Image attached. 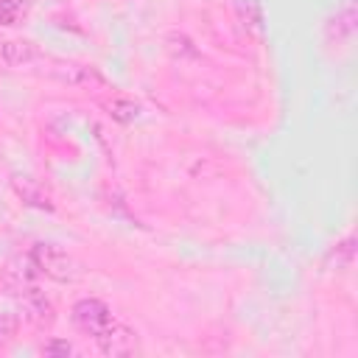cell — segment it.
Here are the masks:
<instances>
[{
	"mask_svg": "<svg viewBox=\"0 0 358 358\" xmlns=\"http://www.w3.org/2000/svg\"><path fill=\"white\" fill-rule=\"evenodd\" d=\"M70 319H73V324H76L81 333H87V336H92V338H95L98 333H103V330L115 322L109 305L101 302V299H95V296L78 299V302L70 308Z\"/></svg>",
	"mask_w": 358,
	"mask_h": 358,
	"instance_id": "obj_2",
	"label": "cell"
},
{
	"mask_svg": "<svg viewBox=\"0 0 358 358\" xmlns=\"http://www.w3.org/2000/svg\"><path fill=\"white\" fill-rule=\"evenodd\" d=\"M42 352L45 355H73V344L70 341H64V338H50L45 347H42Z\"/></svg>",
	"mask_w": 358,
	"mask_h": 358,
	"instance_id": "obj_12",
	"label": "cell"
},
{
	"mask_svg": "<svg viewBox=\"0 0 358 358\" xmlns=\"http://www.w3.org/2000/svg\"><path fill=\"white\" fill-rule=\"evenodd\" d=\"M28 14V0H0V25H17Z\"/></svg>",
	"mask_w": 358,
	"mask_h": 358,
	"instance_id": "obj_10",
	"label": "cell"
},
{
	"mask_svg": "<svg viewBox=\"0 0 358 358\" xmlns=\"http://www.w3.org/2000/svg\"><path fill=\"white\" fill-rule=\"evenodd\" d=\"M14 333H17V319L8 316V313H3V316H0V347H3Z\"/></svg>",
	"mask_w": 358,
	"mask_h": 358,
	"instance_id": "obj_13",
	"label": "cell"
},
{
	"mask_svg": "<svg viewBox=\"0 0 358 358\" xmlns=\"http://www.w3.org/2000/svg\"><path fill=\"white\" fill-rule=\"evenodd\" d=\"M95 344L103 355H131L137 350V333L129 324L115 319L103 333L95 336Z\"/></svg>",
	"mask_w": 358,
	"mask_h": 358,
	"instance_id": "obj_3",
	"label": "cell"
},
{
	"mask_svg": "<svg viewBox=\"0 0 358 358\" xmlns=\"http://www.w3.org/2000/svg\"><path fill=\"white\" fill-rule=\"evenodd\" d=\"M28 257H31L34 268H36L42 277H48V280H56V282H76V280L81 277V266L76 263V257L67 255V252H64L62 246H56V243L39 241V243L31 246Z\"/></svg>",
	"mask_w": 358,
	"mask_h": 358,
	"instance_id": "obj_1",
	"label": "cell"
},
{
	"mask_svg": "<svg viewBox=\"0 0 358 358\" xmlns=\"http://www.w3.org/2000/svg\"><path fill=\"white\" fill-rule=\"evenodd\" d=\"M327 31H330V36H336V39H347V36H352V31H355V6L347 3L341 11H336V17L330 20Z\"/></svg>",
	"mask_w": 358,
	"mask_h": 358,
	"instance_id": "obj_8",
	"label": "cell"
},
{
	"mask_svg": "<svg viewBox=\"0 0 358 358\" xmlns=\"http://www.w3.org/2000/svg\"><path fill=\"white\" fill-rule=\"evenodd\" d=\"M0 56L11 67H25L39 59V48L28 39H6V42H0Z\"/></svg>",
	"mask_w": 358,
	"mask_h": 358,
	"instance_id": "obj_5",
	"label": "cell"
},
{
	"mask_svg": "<svg viewBox=\"0 0 358 358\" xmlns=\"http://www.w3.org/2000/svg\"><path fill=\"white\" fill-rule=\"evenodd\" d=\"M330 257L336 260V268H350V263H352V257H355V238L347 235L344 241H338L336 249L330 252Z\"/></svg>",
	"mask_w": 358,
	"mask_h": 358,
	"instance_id": "obj_11",
	"label": "cell"
},
{
	"mask_svg": "<svg viewBox=\"0 0 358 358\" xmlns=\"http://www.w3.org/2000/svg\"><path fill=\"white\" fill-rule=\"evenodd\" d=\"M106 112H109V117L117 120V123H131V120L140 117V103L131 101V98H120V95H115V98L106 103Z\"/></svg>",
	"mask_w": 358,
	"mask_h": 358,
	"instance_id": "obj_9",
	"label": "cell"
},
{
	"mask_svg": "<svg viewBox=\"0 0 358 358\" xmlns=\"http://www.w3.org/2000/svg\"><path fill=\"white\" fill-rule=\"evenodd\" d=\"M235 11L246 31L263 34V3L260 0H235Z\"/></svg>",
	"mask_w": 358,
	"mask_h": 358,
	"instance_id": "obj_7",
	"label": "cell"
},
{
	"mask_svg": "<svg viewBox=\"0 0 358 358\" xmlns=\"http://www.w3.org/2000/svg\"><path fill=\"white\" fill-rule=\"evenodd\" d=\"M11 187L17 190V196H20L25 204H31V207H36V210L53 213V201L48 199V193H45L31 176H14V179H11Z\"/></svg>",
	"mask_w": 358,
	"mask_h": 358,
	"instance_id": "obj_6",
	"label": "cell"
},
{
	"mask_svg": "<svg viewBox=\"0 0 358 358\" xmlns=\"http://www.w3.org/2000/svg\"><path fill=\"white\" fill-rule=\"evenodd\" d=\"M14 291L20 294L22 310H25V316H28L34 324H50V322H53V305H50V299H48L34 282L14 285Z\"/></svg>",
	"mask_w": 358,
	"mask_h": 358,
	"instance_id": "obj_4",
	"label": "cell"
}]
</instances>
